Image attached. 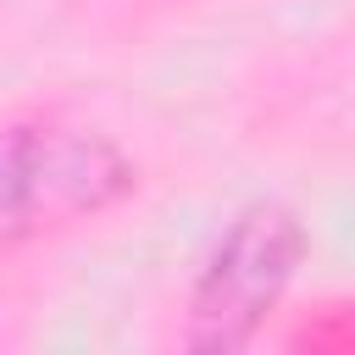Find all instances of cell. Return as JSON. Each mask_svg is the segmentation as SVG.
Instances as JSON below:
<instances>
[{"instance_id": "obj_2", "label": "cell", "mask_w": 355, "mask_h": 355, "mask_svg": "<svg viewBox=\"0 0 355 355\" xmlns=\"http://www.w3.org/2000/svg\"><path fill=\"white\" fill-rule=\"evenodd\" d=\"M133 161L105 133L44 116L0 128V239H28L100 216L122 194H133Z\"/></svg>"}, {"instance_id": "obj_1", "label": "cell", "mask_w": 355, "mask_h": 355, "mask_svg": "<svg viewBox=\"0 0 355 355\" xmlns=\"http://www.w3.org/2000/svg\"><path fill=\"white\" fill-rule=\"evenodd\" d=\"M300 261H305V222L294 205L283 200L239 205L189 288V333H183L189 349L200 355L244 349L283 305L288 283L300 277Z\"/></svg>"}]
</instances>
